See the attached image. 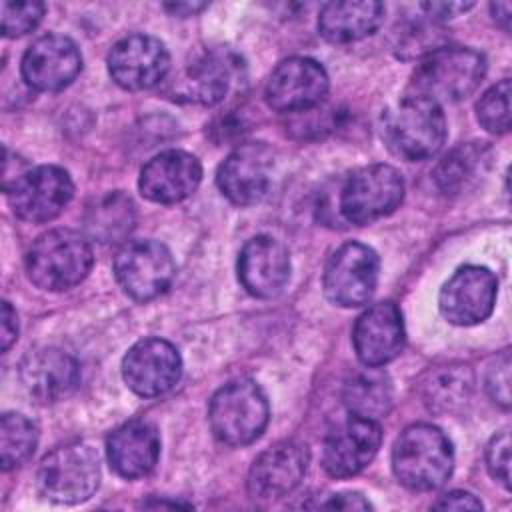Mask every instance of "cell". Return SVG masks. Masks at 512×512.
<instances>
[{
	"mask_svg": "<svg viewBox=\"0 0 512 512\" xmlns=\"http://www.w3.org/2000/svg\"><path fill=\"white\" fill-rule=\"evenodd\" d=\"M382 138L402 160L432 158L446 140L444 112L432 100L406 94L382 114Z\"/></svg>",
	"mask_w": 512,
	"mask_h": 512,
	"instance_id": "cell-1",
	"label": "cell"
},
{
	"mask_svg": "<svg viewBox=\"0 0 512 512\" xmlns=\"http://www.w3.org/2000/svg\"><path fill=\"white\" fill-rule=\"evenodd\" d=\"M486 74V58L466 46H440L416 66L408 94L440 102H458L470 96Z\"/></svg>",
	"mask_w": 512,
	"mask_h": 512,
	"instance_id": "cell-2",
	"label": "cell"
},
{
	"mask_svg": "<svg viewBox=\"0 0 512 512\" xmlns=\"http://www.w3.org/2000/svg\"><path fill=\"white\" fill-rule=\"evenodd\" d=\"M454 452L446 434L432 424H412L394 442L392 468L410 490L440 488L452 474Z\"/></svg>",
	"mask_w": 512,
	"mask_h": 512,
	"instance_id": "cell-3",
	"label": "cell"
},
{
	"mask_svg": "<svg viewBox=\"0 0 512 512\" xmlns=\"http://www.w3.org/2000/svg\"><path fill=\"white\" fill-rule=\"evenodd\" d=\"M94 256L90 242L76 230L56 228L34 240L26 254V274L42 290L60 292L80 284Z\"/></svg>",
	"mask_w": 512,
	"mask_h": 512,
	"instance_id": "cell-4",
	"label": "cell"
},
{
	"mask_svg": "<svg viewBox=\"0 0 512 512\" xmlns=\"http://www.w3.org/2000/svg\"><path fill=\"white\" fill-rule=\"evenodd\" d=\"M100 484L98 452L84 442H70L46 454L36 472V486L46 500L78 504Z\"/></svg>",
	"mask_w": 512,
	"mask_h": 512,
	"instance_id": "cell-5",
	"label": "cell"
},
{
	"mask_svg": "<svg viewBox=\"0 0 512 512\" xmlns=\"http://www.w3.org/2000/svg\"><path fill=\"white\" fill-rule=\"evenodd\" d=\"M208 420L220 442L244 446L264 432L268 424V400L256 382L234 380L212 396Z\"/></svg>",
	"mask_w": 512,
	"mask_h": 512,
	"instance_id": "cell-6",
	"label": "cell"
},
{
	"mask_svg": "<svg viewBox=\"0 0 512 512\" xmlns=\"http://www.w3.org/2000/svg\"><path fill=\"white\" fill-rule=\"evenodd\" d=\"M404 198V180L390 164H370L354 170L338 198L346 222L364 226L394 212Z\"/></svg>",
	"mask_w": 512,
	"mask_h": 512,
	"instance_id": "cell-7",
	"label": "cell"
},
{
	"mask_svg": "<svg viewBox=\"0 0 512 512\" xmlns=\"http://www.w3.org/2000/svg\"><path fill=\"white\" fill-rule=\"evenodd\" d=\"M378 254L360 242H346L336 248L322 276L324 294L330 302L344 308L366 304L378 282Z\"/></svg>",
	"mask_w": 512,
	"mask_h": 512,
	"instance_id": "cell-8",
	"label": "cell"
},
{
	"mask_svg": "<svg viewBox=\"0 0 512 512\" xmlns=\"http://www.w3.org/2000/svg\"><path fill=\"white\" fill-rule=\"evenodd\" d=\"M176 266L170 250L156 240H132L126 242L114 258V274L122 290L138 300L146 302L172 284Z\"/></svg>",
	"mask_w": 512,
	"mask_h": 512,
	"instance_id": "cell-9",
	"label": "cell"
},
{
	"mask_svg": "<svg viewBox=\"0 0 512 512\" xmlns=\"http://www.w3.org/2000/svg\"><path fill=\"white\" fill-rule=\"evenodd\" d=\"M6 194L20 220L42 224L56 218L72 200L74 184L64 168L44 164L28 168Z\"/></svg>",
	"mask_w": 512,
	"mask_h": 512,
	"instance_id": "cell-10",
	"label": "cell"
},
{
	"mask_svg": "<svg viewBox=\"0 0 512 512\" xmlns=\"http://www.w3.org/2000/svg\"><path fill=\"white\" fill-rule=\"evenodd\" d=\"M498 280L484 266L458 268L440 288V314L456 326H472L484 322L496 304Z\"/></svg>",
	"mask_w": 512,
	"mask_h": 512,
	"instance_id": "cell-11",
	"label": "cell"
},
{
	"mask_svg": "<svg viewBox=\"0 0 512 512\" xmlns=\"http://www.w3.org/2000/svg\"><path fill=\"white\" fill-rule=\"evenodd\" d=\"M274 172V152L264 142L240 144L220 164L216 182L220 192L238 206H250L260 202L270 184Z\"/></svg>",
	"mask_w": 512,
	"mask_h": 512,
	"instance_id": "cell-12",
	"label": "cell"
},
{
	"mask_svg": "<svg viewBox=\"0 0 512 512\" xmlns=\"http://www.w3.org/2000/svg\"><path fill=\"white\" fill-rule=\"evenodd\" d=\"M328 92V74L320 62L292 56L280 62L268 78L264 96L278 112H306L322 102Z\"/></svg>",
	"mask_w": 512,
	"mask_h": 512,
	"instance_id": "cell-13",
	"label": "cell"
},
{
	"mask_svg": "<svg viewBox=\"0 0 512 512\" xmlns=\"http://www.w3.org/2000/svg\"><path fill=\"white\" fill-rule=\"evenodd\" d=\"M182 374V360L174 344L162 338L136 342L122 360L126 386L144 398L160 396L174 388Z\"/></svg>",
	"mask_w": 512,
	"mask_h": 512,
	"instance_id": "cell-14",
	"label": "cell"
},
{
	"mask_svg": "<svg viewBox=\"0 0 512 512\" xmlns=\"http://www.w3.org/2000/svg\"><path fill=\"white\" fill-rule=\"evenodd\" d=\"M380 442L382 430L376 420L350 414L328 432L322 448V466L334 478L354 476L372 462Z\"/></svg>",
	"mask_w": 512,
	"mask_h": 512,
	"instance_id": "cell-15",
	"label": "cell"
},
{
	"mask_svg": "<svg viewBox=\"0 0 512 512\" xmlns=\"http://www.w3.org/2000/svg\"><path fill=\"white\" fill-rule=\"evenodd\" d=\"M170 68L166 46L146 34L118 40L108 54V72L124 90H148L164 80Z\"/></svg>",
	"mask_w": 512,
	"mask_h": 512,
	"instance_id": "cell-16",
	"label": "cell"
},
{
	"mask_svg": "<svg viewBox=\"0 0 512 512\" xmlns=\"http://www.w3.org/2000/svg\"><path fill=\"white\" fill-rule=\"evenodd\" d=\"M242 78V60L232 50H208L200 54L174 80L172 96L194 104H218Z\"/></svg>",
	"mask_w": 512,
	"mask_h": 512,
	"instance_id": "cell-17",
	"label": "cell"
},
{
	"mask_svg": "<svg viewBox=\"0 0 512 512\" xmlns=\"http://www.w3.org/2000/svg\"><path fill=\"white\" fill-rule=\"evenodd\" d=\"M20 70L28 86L42 92H58L80 74L82 54L68 36L46 34L28 46Z\"/></svg>",
	"mask_w": 512,
	"mask_h": 512,
	"instance_id": "cell-18",
	"label": "cell"
},
{
	"mask_svg": "<svg viewBox=\"0 0 512 512\" xmlns=\"http://www.w3.org/2000/svg\"><path fill=\"white\" fill-rule=\"evenodd\" d=\"M310 462L308 446L298 440H282L264 450L248 474V490L254 498L272 500L290 494L304 478Z\"/></svg>",
	"mask_w": 512,
	"mask_h": 512,
	"instance_id": "cell-19",
	"label": "cell"
},
{
	"mask_svg": "<svg viewBox=\"0 0 512 512\" xmlns=\"http://www.w3.org/2000/svg\"><path fill=\"white\" fill-rule=\"evenodd\" d=\"M202 180L198 158L184 150H166L148 160L140 172L138 188L144 198L174 204L188 198Z\"/></svg>",
	"mask_w": 512,
	"mask_h": 512,
	"instance_id": "cell-20",
	"label": "cell"
},
{
	"mask_svg": "<svg viewBox=\"0 0 512 512\" xmlns=\"http://www.w3.org/2000/svg\"><path fill=\"white\" fill-rule=\"evenodd\" d=\"M354 350L364 366H384L404 348L402 314L394 302H378L358 316L352 330Z\"/></svg>",
	"mask_w": 512,
	"mask_h": 512,
	"instance_id": "cell-21",
	"label": "cell"
},
{
	"mask_svg": "<svg viewBox=\"0 0 512 512\" xmlns=\"http://www.w3.org/2000/svg\"><path fill=\"white\" fill-rule=\"evenodd\" d=\"M290 278L286 246L272 236L250 238L238 256V280L258 298L276 296Z\"/></svg>",
	"mask_w": 512,
	"mask_h": 512,
	"instance_id": "cell-22",
	"label": "cell"
},
{
	"mask_svg": "<svg viewBox=\"0 0 512 512\" xmlns=\"http://www.w3.org/2000/svg\"><path fill=\"white\" fill-rule=\"evenodd\" d=\"M110 468L126 478H142L150 474L160 456V434L146 420H130L118 426L106 440Z\"/></svg>",
	"mask_w": 512,
	"mask_h": 512,
	"instance_id": "cell-23",
	"label": "cell"
},
{
	"mask_svg": "<svg viewBox=\"0 0 512 512\" xmlns=\"http://www.w3.org/2000/svg\"><path fill=\"white\" fill-rule=\"evenodd\" d=\"M20 378L30 396L40 402H56L78 386L80 370L64 350L38 348L22 360Z\"/></svg>",
	"mask_w": 512,
	"mask_h": 512,
	"instance_id": "cell-24",
	"label": "cell"
},
{
	"mask_svg": "<svg viewBox=\"0 0 512 512\" xmlns=\"http://www.w3.org/2000/svg\"><path fill=\"white\" fill-rule=\"evenodd\" d=\"M384 20V4L374 0L328 2L318 14L320 34L334 44L362 40L378 30Z\"/></svg>",
	"mask_w": 512,
	"mask_h": 512,
	"instance_id": "cell-25",
	"label": "cell"
},
{
	"mask_svg": "<svg viewBox=\"0 0 512 512\" xmlns=\"http://www.w3.org/2000/svg\"><path fill=\"white\" fill-rule=\"evenodd\" d=\"M490 148L482 142H468L452 148L434 168V182L442 194L456 196L472 188L488 170Z\"/></svg>",
	"mask_w": 512,
	"mask_h": 512,
	"instance_id": "cell-26",
	"label": "cell"
},
{
	"mask_svg": "<svg viewBox=\"0 0 512 512\" xmlns=\"http://www.w3.org/2000/svg\"><path fill=\"white\" fill-rule=\"evenodd\" d=\"M86 230L98 242H118L130 234L136 222V206L124 192H108L86 210Z\"/></svg>",
	"mask_w": 512,
	"mask_h": 512,
	"instance_id": "cell-27",
	"label": "cell"
},
{
	"mask_svg": "<svg viewBox=\"0 0 512 512\" xmlns=\"http://www.w3.org/2000/svg\"><path fill=\"white\" fill-rule=\"evenodd\" d=\"M342 398L350 414L376 420L392 406V384L384 372L368 366L344 384Z\"/></svg>",
	"mask_w": 512,
	"mask_h": 512,
	"instance_id": "cell-28",
	"label": "cell"
},
{
	"mask_svg": "<svg viewBox=\"0 0 512 512\" xmlns=\"http://www.w3.org/2000/svg\"><path fill=\"white\" fill-rule=\"evenodd\" d=\"M38 442V432L32 420L18 412H6L0 420V460L4 470L24 464Z\"/></svg>",
	"mask_w": 512,
	"mask_h": 512,
	"instance_id": "cell-29",
	"label": "cell"
},
{
	"mask_svg": "<svg viewBox=\"0 0 512 512\" xmlns=\"http://www.w3.org/2000/svg\"><path fill=\"white\" fill-rule=\"evenodd\" d=\"M470 384H472V378L466 366L436 372L428 382L426 402L432 408L450 410L454 404H460L468 398Z\"/></svg>",
	"mask_w": 512,
	"mask_h": 512,
	"instance_id": "cell-30",
	"label": "cell"
},
{
	"mask_svg": "<svg viewBox=\"0 0 512 512\" xmlns=\"http://www.w3.org/2000/svg\"><path fill=\"white\" fill-rule=\"evenodd\" d=\"M476 116L484 130L506 134L510 130V80L494 84L476 104Z\"/></svg>",
	"mask_w": 512,
	"mask_h": 512,
	"instance_id": "cell-31",
	"label": "cell"
},
{
	"mask_svg": "<svg viewBox=\"0 0 512 512\" xmlns=\"http://www.w3.org/2000/svg\"><path fill=\"white\" fill-rule=\"evenodd\" d=\"M46 6L42 2H2V34L6 38H18L32 32L42 16Z\"/></svg>",
	"mask_w": 512,
	"mask_h": 512,
	"instance_id": "cell-32",
	"label": "cell"
},
{
	"mask_svg": "<svg viewBox=\"0 0 512 512\" xmlns=\"http://www.w3.org/2000/svg\"><path fill=\"white\" fill-rule=\"evenodd\" d=\"M486 466L494 480L504 488H510V434L508 430L498 432L486 448Z\"/></svg>",
	"mask_w": 512,
	"mask_h": 512,
	"instance_id": "cell-33",
	"label": "cell"
},
{
	"mask_svg": "<svg viewBox=\"0 0 512 512\" xmlns=\"http://www.w3.org/2000/svg\"><path fill=\"white\" fill-rule=\"evenodd\" d=\"M486 390L494 402L508 408L510 406V356L500 354L486 374Z\"/></svg>",
	"mask_w": 512,
	"mask_h": 512,
	"instance_id": "cell-34",
	"label": "cell"
},
{
	"mask_svg": "<svg viewBox=\"0 0 512 512\" xmlns=\"http://www.w3.org/2000/svg\"><path fill=\"white\" fill-rule=\"evenodd\" d=\"M434 508L442 510H482V502L464 490H454L444 494L438 502H434Z\"/></svg>",
	"mask_w": 512,
	"mask_h": 512,
	"instance_id": "cell-35",
	"label": "cell"
},
{
	"mask_svg": "<svg viewBox=\"0 0 512 512\" xmlns=\"http://www.w3.org/2000/svg\"><path fill=\"white\" fill-rule=\"evenodd\" d=\"M472 6H474L472 2H424V4H420V8L426 12V16H430L434 20L458 16L460 12H466Z\"/></svg>",
	"mask_w": 512,
	"mask_h": 512,
	"instance_id": "cell-36",
	"label": "cell"
},
{
	"mask_svg": "<svg viewBox=\"0 0 512 512\" xmlns=\"http://www.w3.org/2000/svg\"><path fill=\"white\" fill-rule=\"evenodd\" d=\"M2 322H0V340H2V352H6L12 342L18 338V322H16V312L12 310L10 302H2Z\"/></svg>",
	"mask_w": 512,
	"mask_h": 512,
	"instance_id": "cell-37",
	"label": "cell"
},
{
	"mask_svg": "<svg viewBox=\"0 0 512 512\" xmlns=\"http://www.w3.org/2000/svg\"><path fill=\"white\" fill-rule=\"evenodd\" d=\"M322 508H340V510H366L370 504L360 496V494H334L332 500L322 502Z\"/></svg>",
	"mask_w": 512,
	"mask_h": 512,
	"instance_id": "cell-38",
	"label": "cell"
},
{
	"mask_svg": "<svg viewBox=\"0 0 512 512\" xmlns=\"http://www.w3.org/2000/svg\"><path fill=\"white\" fill-rule=\"evenodd\" d=\"M164 8L176 16H192L202 8H206V4L204 2H170V4H164Z\"/></svg>",
	"mask_w": 512,
	"mask_h": 512,
	"instance_id": "cell-39",
	"label": "cell"
},
{
	"mask_svg": "<svg viewBox=\"0 0 512 512\" xmlns=\"http://www.w3.org/2000/svg\"><path fill=\"white\" fill-rule=\"evenodd\" d=\"M490 10L494 14V20H498L502 24L504 30H508V22H510V4L508 2H496L490 4Z\"/></svg>",
	"mask_w": 512,
	"mask_h": 512,
	"instance_id": "cell-40",
	"label": "cell"
}]
</instances>
